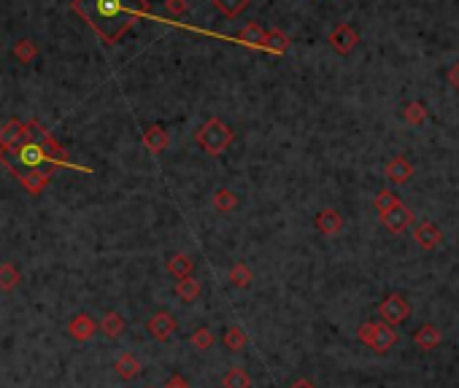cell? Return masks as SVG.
I'll use <instances>...</instances> for the list:
<instances>
[{"label": "cell", "instance_id": "277c9868", "mask_svg": "<svg viewBox=\"0 0 459 388\" xmlns=\"http://www.w3.org/2000/svg\"><path fill=\"white\" fill-rule=\"evenodd\" d=\"M378 316L384 318V324L397 327V324H402V321L411 316V302H408L402 294H389V297H384V300H381V305H378Z\"/></svg>", "mask_w": 459, "mask_h": 388}, {"label": "cell", "instance_id": "d6986e66", "mask_svg": "<svg viewBox=\"0 0 459 388\" xmlns=\"http://www.w3.org/2000/svg\"><path fill=\"white\" fill-rule=\"evenodd\" d=\"M176 294H179L184 302H195V300L200 297V281H195V275L179 281V284H176Z\"/></svg>", "mask_w": 459, "mask_h": 388}, {"label": "cell", "instance_id": "cb8c5ba5", "mask_svg": "<svg viewBox=\"0 0 459 388\" xmlns=\"http://www.w3.org/2000/svg\"><path fill=\"white\" fill-rule=\"evenodd\" d=\"M22 184L27 186V192H30V194H38L43 186L49 184V176H43V173H36V176H22Z\"/></svg>", "mask_w": 459, "mask_h": 388}, {"label": "cell", "instance_id": "ac0fdd59", "mask_svg": "<svg viewBox=\"0 0 459 388\" xmlns=\"http://www.w3.org/2000/svg\"><path fill=\"white\" fill-rule=\"evenodd\" d=\"M251 281H254V272L249 270V265H243V262L232 265V270H230V284H232V286L249 288Z\"/></svg>", "mask_w": 459, "mask_h": 388}, {"label": "cell", "instance_id": "e0dca14e", "mask_svg": "<svg viewBox=\"0 0 459 388\" xmlns=\"http://www.w3.org/2000/svg\"><path fill=\"white\" fill-rule=\"evenodd\" d=\"M144 143H146V148L151 151V154H160V151L167 146L165 130H163V127H149L146 135H144Z\"/></svg>", "mask_w": 459, "mask_h": 388}, {"label": "cell", "instance_id": "52a82bcc", "mask_svg": "<svg viewBox=\"0 0 459 388\" xmlns=\"http://www.w3.org/2000/svg\"><path fill=\"white\" fill-rule=\"evenodd\" d=\"M165 270L176 278V281H184V278H192V275H195V259L187 256V254H170L165 262Z\"/></svg>", "mask_w": 459, "mask_h": 388}, {"label": "cell", "instance_id": "ba28073f", "mask_svg": "<svg viewBox=\"0 0 459 388\" xmlns=\"http://www.w3.org/2000/svg\"><path fill=\"white\" fill-rule=\"evenodd\" d=\"M411 222H414V213L405 205H397L395 210H389V213L381 216V224L386 226L389 232H402V229L411 226Z\"/></svg>", "mask_w": 459, "mask_h": 388}, {"label": "cell", "instance_id": "30bf717a", "mask_svg": "<svg viewBox=\"0 0 459 388\" xmlns=\"http://www.w3.org/2000/svg\"><path fill=\"white\" fill-rule=\"evenodd\" d=\"M340 226H343V216H340L335 208L319 210V216H316V229H319L322 235H338Z\"/></svg>", "mask_w": 459, "mask_h": 388}, {"label": "cell", "instance_id": "9a60e30c", "mask_svg": "<svg viewBox=\"0 0 459 388\" xmlns=\"http://www.w3.org/2000/svg\"><path fill=\"white\" fill-rule=\"evenodd\" d=\"M222 388H251V378L243 367H230L222 378Z\"/></svg>", "mask_w": 459, "mask_h": 388}, {"label": "cell", "instance_id": "d4e9b609", "mask_svg": "<svg viewBox=\"0 0 459 388\" xmlns=\"http://www.w3.org/2000/svg\"><path fill=\"white\" fill-rule=\"evenodd\" d=\"M405 119L411 124H421L427 119V111H424V105L421 102H408L405 105Z\"/></svg>", "mask_w": 459, "mask_h": 388}, {"label": "cell", "instance_id": "5bb4252c", "mask_svg": "<svg viewBox=\"0 0 459 388\" xmlns=\"http://www.w3.org/2000/svg\"><path fill=\"white\" fill-rule=\"evenodd\" d=\"M225 346L232 353H241V350H246V346H249V337H246V332L238 327V324H230L225 329Z\"/></svg>", "mask_w": 459, "mask_h": 388}, {"label": "cell", "instance_id": "484cf974", "mask_svg": "<svg viewBox=\"0 0 459 388\" xmlns=\"http://www.w3.org/2000/svg\"><path fill=\"white\" fill-rule=\"evenodd\" d=\"M17 57H20V60H30V57H33V46H30V43L24 41V43H20V46H17Z\"/></svg>", "mask_w": 459, "mask_h": 388}, {"label": "cell", "instance_id": "8992f818", "mask_svg": "<svg viewBox=\"0 0 459 388\" xmlns=\"http://www.w3.org/2000/svg\"><path fill=\"white\" fill-rule=\"evenodd\" d=\"M146 329L154 340H163L165 343V340H170L176 334V318L170 313H165V310H160V313H154L146 321Z\"/></svg>", "mask_w": 459, "mask_h": 388}, {"label": "cell", "instance_id": "7a4b0ae2", "mask_svg": "<svg viewBox=\"0 0 459 388\" xmlns=\"http://www.w3.org/2000/svg\"><path fill=\"white\" fill-rule=\"evenodd\" d=\"M356 340L362 346H368L370 350H376V353H386L392 346H397V332L389 324L365 321V324H359V329H356Z\"/></svg>", "mask_w": 459, "mask_h": 388}, {"label": "cell", "instance_id": "603a6c76", "mask_svg": "<svg viewBox=\"0 0 459 388\" xmlns=\"http://www.w3.org/2000/svg\"><path fill=\"white\" fill-rule=\"evenodd\" d=\"M397 205H400V200H397V194H392V192H378L376 194V210L381 216L389 213V210H395Z\"/></svg>", "mask_w": 459, "mask_h": 388}, {"label": "cell", "instance_id": "3957f363", "mask_svg": "<svg viewBox=\"0 0 459 388\" xmlns=\"http://www.w3.org/2000/svg\"><path fill=\"white\" fill-rule=\"evenodd\" d=\"M197 143L203 146L209 154H222L232 143V130L225 122H219V119H211V122H206L200 127Z\"/></svg>", "mask_w": 459, "mask_h": 388}, {"label": "cell", "instance_id": "5b68a950", "mask_svg": "<svg viewBox=\"0 0 459 388\" xmlns=\"http://www.w3.org/2000/svg\"><path fill=\"white\" fill-rule=\"evenodd\" d=\"M98 329H100V324H98L89 313H79V316H73V318L68 321V334H70L73 340H79V343L92 340V337L98 334Z\"/></svg>", "mask_w": 459, "mask_h": 388}, {"label": "cell", "instance_id": "7402d4cb", "mask_svg": "<svg viewBox=\"0 0 459 388\" xmlns=\"http://www.w3.org/2000/svg\"><path fill=\"white\" fill-rule=\"evenodd\" d=\"M189 343L197 348V350H209V348L213 346V332H211V329H206V327L195 329V332L189 334Z\"/></svg>", "mask_w": 459, "mask_h": 388}, {"label": "cell", "instance_id": "4fadbf2b", "mask_svg": "<svg viewBox=\"0 0 459 388\" xmlns=\"http://www.w3.org/2000/svg\"><path fill=\"white\" fill-rule=\"evenodd\" d=\"M414 343H416L421 350H432V348H438L440 343H443V334H440L438 327H432V324H424V327H421L416 334H414Z\"/></svg>", "mask_w": 459, "mask_h": 388}, {"label": "cell", "instance_id": "f1b7e54d", "mask_svg": "<svg viewBox=\"0 0 459 388\" xmlns=\"http://www.w3.org/2000/svg\"><path fill=\"white\" fill-rule=\"evenodd\" d=\"M292 388H313V386L308 383V380H297V383H294Z\"/></svg>", "mask_w": 459, "mask_h": 388}, {"label": "cell", "instance_id": "ffe728a7", "mask_svg": "<svg viewBox=\"0 0 459 388\" xmlns=\"http://www.w3.org/2000/svg\"><path fill=\"white\" fill-rule=\"evenodd\" d=\"M213 208H216L219 213L235 210V208H238V194H232L230 189H219V192L213 194Z\"/></svg>", "mask_w": 459, "mask_h": 388}, {"label": "cell", "instance_id": "8fae6325", "mask_svg": "<svg viewBox=\"0 0 459 388\" xmlns=\"http://www.w3.org/2000/svg\"><path fill=\"white\" fill-rule=\"evenodd\" d=\"M114 369H116V375H119L122 380H135V378L141 375V362H138V356H133V353H122V356L114 362Z\"/></svg>", "mask_w": 459, "mask_h": 388}, {"label": "cell", "instance_id": "4316f807", "mask_svg": "<svg viewBox=\"0 0 459 388\" xmlns=\"http://www.w3.org/2000/svg\"><path fill=\"white\" fill-rule=\"evenodd\" d=\"M165 388H189V383L181 378V375H173V378H167Z\"/></svg>", "mask_w": 459, "mask_h": 388}, {"label": "cell", "instance_id": "83f0119b", "mask_svg": "<svg viewBox=\"0 0 459 388\" xmlns=\"http://www.w3.org/2000/svg\"><path fill=\"white\" fill-rule=\"evenodd\" d=\"M449 82H451L459 89V65L454 68V70H451V73H449Z\"/></svg>", "mask_w": 459, "mask_h": 388}, {"label": "cell", "instance_id": "9c48e42d", "mask_svg": "<svg viewBox=\"0 0 459 388\" xmlns=\"http://www.w3.org/2000/svg\"><path fill=\"white\" fill-rule=\"evenodd\" d=\"M414 238L421 248H438L443 243V232L432 222H421V224L414 229Z\"/></svg>", "mask_w": 459, "mask_h": 388}, {"label": "cell", "instance_id": "6da1fadb", "mask_svg": "<svg viewBox=\"0 0 459 388\" xmlns=\"http://www.w3.org/2000/svg\"><path fill=\"white\" fill-rule=\"evenodd\" d=\"M76 8L105 41H116L141 14V0H79Z\"/></svg>", "mask_w": 459, "mask_h": 388}, {"label": "cell", "instance_id": "2e32d148", "mask_svg": "<svg viewBox=\"0 0 459 388\" xmlns=\"http://www.w3.org/2000/svg\"><path fill=\"white\" fill-rule=\"evenodd\" d=\"M100 332H103L105 337H119L122 332H125V318L119 316V313H105L103 321H100Z\"/></svg>", "mask_w": 459, "mask_h": 388}, {"label": "cell", "instance_id": "7c38bea8", "mask_svg": "<svg viewBox=\"0 0 459 388\" xmlns=\"http://www.w3.org/2000/svg\"><path fill=\"white\" fill-rule=\"evenodd\" d=\"M411 173H414V164L408 162L405 157H395L392 162L386 164V178L392 184H405L411 178Z\"/></svg>", "mask_w": 459, "mask_h": 388}, {"label": "cell", "instance_id": "44dd1931", "mask_svg": "<svg viewBox=\"0 0 459 388\" xmlns=\"http://www.w3.org/2000/svg\"><path fill=\"white\" fill-rule=\"evenodd\" d=\"M22 281V275H20V270L14 265H3V270H0V288L3 291H11V288L17 286Z\"/></svg>", "mask_w": 459, "mask_h": 388}]
</instances>
